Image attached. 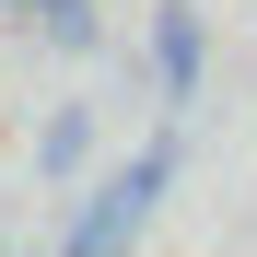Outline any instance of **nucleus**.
Masks as SVG:
<instances>
[{"instance_id":"f257e3e1","label":"nucleus","mask_w":257,"mask_h":257,"mask_svg":"<svg viewBox=\"0 0 257 257\" xmlns=\"http://www.w3.org/2000/svg\"><path fill=\"white\" fill-rule=\"evenodd\" d=\"M164 187H176V141L128 152L117 176H94V187H82V210L59 222V257H128V245L152 234V210H164Z\"/></svg>"},{"instance_id":"f03ea898","label":"nucleus","mask_w":257,"mask_h":257,"mask_svg":"<svg viewBox=\"0 0 257 257\" xmlns=\"http://www.w3.org/2000/svg\"><path fill=\"white\" fill-rule=\"evenodd\" d=\"M152 70H164V94H199V12H187V0H164V12H152Z\"/></svg>"},{"instance_id":"7ed1b4c3","label":"nucleus","mask_w":257,"mask_h":257,"mask_svg":"<svg viewBox=\"0 0 257 257\" xmlns=\"http://www.w3.org/2000/svg\"><path fill=\"white\" fill-rule=\"evenodd\" d=\"M82 152H94V117H82V105H59L47 128H35V164H47V176H70Z\"/></svg>"},{"instance_id":"20e7f679","label":"nucleus","mask_w":257,"mask_h":257,"mask_svg":"<svg viewBox=\"0 0 257 257\" xmlns=\"http://www.w3.org/2000/svg\"><path fill=\"white\" fill-rule=\"evenodd\" d=\"M35 24H47L59 47H94V0H59V12H35Z\"/></svg>"},{"instance_id":"39448f33","label":"nucleus","mask_w":257,"mask_h":257,"mask_svg":"<svg viewBox=\"0 0 257 257\" xmlns=\"http://www.w3.org/2000/svg\"><path fill=\"white\" fill-rule=\"evenodd\" d=\"M12 12H59V0H12Z\"/></svg>"}]
</instances>
